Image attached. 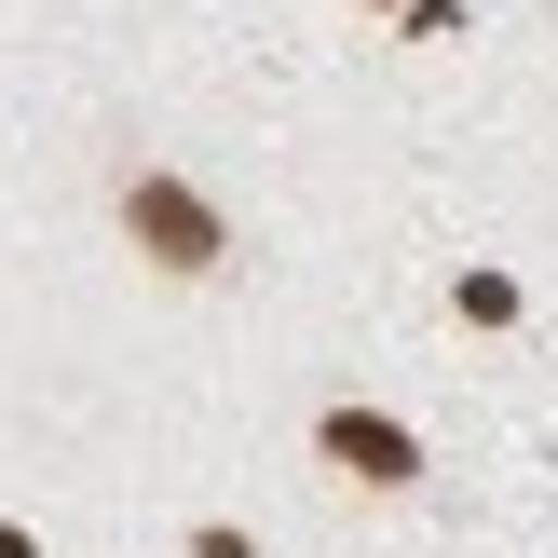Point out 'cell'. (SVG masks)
<instances>
[{"label":"cell","instance_id":"obj_3","mask_svg":"<svg viewBox=\"0 0 558 558\" xmlns=\"http://www.w3.org/2000/svg\"><path fill=\"white\" fill-rule=\"evenodd\" d=\"M450 314L463 327H518V287H505V272H450Z\"/></svg>","mask_w":558,"mask_h":558},{"label":"cell","instance_id":"obj_4","mask_svg":"<svg viewBox=\"0 0 558 558\" xmlns=\"http://www.w3.org/2000/svg\"><path fill=\"white\" fill-rule=\"evenodd\" d=\"M191 558H259V545H245V532H191Z\"/></svg>","mask_w":558,"mask_h":558},{"label":"cell","instance_id":"obj_1","mask_svg":"<svg viewBox=\"0 0 558 558\" xmlns=\"http://www.w3.org/2000/svg\"><path fill=\"white\" fill-rule=\"evenodd\" d=\"M123 232L150 245L163 272H218V205L178 191V178H123Z\"/></svg>","mask_w":558,"mask_h":558},{"label":"cell","instance_id":"obj_5","mask_svg":"<svg viewBox=\"0 0 558 558\" xmlns=\"http://www.w3.org/2000/svg\"><path fill=\"white\" fill-rule=\"evenodd\" d=\"M0 558H41V545H27V532H14V518H0Z\"/></svg>","mask_w":558,"mask_h":558},{"label":"cell","instance_id":"obj_6","mask_svg":"<svg viewBox=\"0 0 558 558\" xmlns=\"http://www.w3.org/2000/svg\"><path fill=\"white\" fill-rule=\"evenodd\" d=\"M381 14H423V0H381Z\"/></svg>","mask_w":558,"mask_h":558},{"label":"cell","instance_id":"obj_2","mask_svg":"<svg viewBox=\"0 0 558 558\" xmlns=\"http://www.w3.org/2000/svg\"><path fill=\"white\" fill-rule=\"evenodd\" d=\"M327 463H341V477H368V490H409V477H423V436L381 423V409H327Z\"/></svg>","mask_w":558,"mask_h":558}]
</instances>
